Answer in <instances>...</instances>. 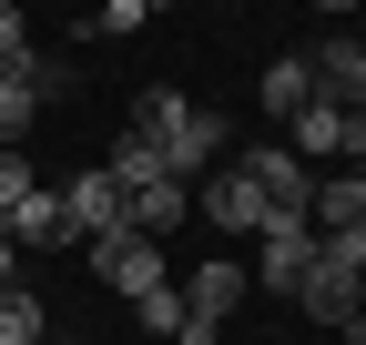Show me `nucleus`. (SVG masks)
<instances>
[{"label": "nucleus", "mask_w": 366, "mask_h": 345, "mask_svg": "<svg viewBox=\"0 0 366 345\" xmlns=\"http://www.w3.org/2000/svg\"><path fill=\"white\" fill-rule=\"evenodd\" d=\"M173 294H183V315H194V325H234V315L254 305V284H244V264H234V254H204V264L183 274Z\"/></svg>", "instance_id": "nucleus-5"}, {"label": "nucleus", "mask_w": 366, "mask_h": 345, "mask_svg": "<svg viewBox=\"0 0 366 345\" xmlns=\"http://www.w3.org/2000/svg\"><path fill=\"white\" fill-rule=\"evenodd\" d=\"M305 224H315V234H366V172H315Z\"/></svg>", "instance_id": "nucleus-9"}, {"label": "nucleus", "mask_w": 366, "mask_h": 345, "mask_svg": "<svg viewBox=\"0 0 366 345\" xmlns=\"http://www.w3.org/2000/svg\"><path fill=\"white\" fill-rule=\"evenodd\" d=\"M51 203H61V224H71V244H102V234H122V183H112L102 163H81L71 183L51 193Z\"/></svg>", "instance_id": "nucleus-6"}, {"label": "nucleus", "mask_w": 366, "mask_h": 345, "mask_svg": "<svg viewBox=\"0 0 366 345\" xmlns=\"http://www.w3.org/2000/svg\"><path fill=\"white\" fill-rule=\"evenodd\" d=\"M224 163L244 172V193L264 203V224H305V193H315V172H305L285 143H274V133H264V143H234Z\"/></svg>", "instance_id": "nucleus-3"}, {"label": "nucleus", "mask_w": 366, "mask_h": 345, "mask_svg": "<svg viewBox=\"0 0 366 345\" xmlns=\"http://www.w3.org/2000/svg\"><path fill=\"white\" fill-rule=\"evenodd\" d=\"M305 71H315L326 102H356V92H366V41H356V31H326V41L305 51Z\"/></svg>", "instance_id": "nucleus-10"}, {"label": "nucleus", "mask_w": 366, "mask_h": 345, "mask_svg": "<svg viewBox=\"0 0 366 345\" xmlns=\"http://www.w3.org/2000/svg\"><path fill=\"white\" fill-rule=\"evenodd\" d=\"M102 172H112L122 193H143V183H183V172L163 163V143H153V133H132V122L112 133V153H102Z\"/></svg>", "instance_id": "nucleus-11"}, {"label": "nucleus", "mask_w": 366, "mask_h": 345, "mask_svg": "<svg viewBox=\"0 0 366 345\" xmlns=\"http://www.w3.org/2000/svg\"><path fill=\"white\" fill-rule=\"evenodd\" d=\"M81 254H92V284L122 294V305H143V294H163V284H173L163 244H143V234H102V244H81Z\"/></svg>", "instance_id": "nucleus-4"}, {"label": "nucleus", "mask_w": 366, "mask_h": 345, "mask_svg": "<svg viewBox=\"0 0 366 345\" xmlns=\"http://www.w3.org/2000/svg\"><path fill=\"white\" fill-rule=\"evenodd\" d=\"M41 335H51L41 294H31V284H11V294H0V345H41Z\"/></svg>", "instance_id": "nucleus-14"}, {"label": "nucleus", "mask_w": 366, "mask_h": 345, "mask_svg": "<svg viewBox=\"0 0 366 345\" xmlns=\"http://www.w3.org/2000/svg\"><path fill=\"white\" fill-rule=\"evenodd\" d=\"M336 345H366V325H346V335H336Z\"/></svg>", "instance_id": "nucleus-20"}, {"label": "nucleus", "mask_w": 366, "mask_h": 345, "mask_svg": "<svg viewBox=\"0 0 366 345\" xmlns=\"http://www.w3.org/2000/svg\"><path fill=\"white\" fill-rule=\"evenodd\" d=\"M132 325H143V345H173V335H183V294H173V284L143 294V305H132Z\"/></svg>", "instance_id": "nucleus-15"}, {"label": "nucleus", "mask_w": 366, "mask_h": 345, "mask_svg": "<svg viewBox=\"0 0 366 345\" xmlns=\"http://www.w3.org/2000/svg\"><path fill=\"white\" fill-rule=\"evenodd\" d=\"M274 143H285L305 172H315V163H326V172H356V153H366V112H356V102H326V92H315V102H305V112H295Z\"/></svg>", "instance_id": "nucleus-2"}, {"label": "nucleus", "mask_w": 366, "mask_h": 345, "mask_svg": "<svg viewBox=\"0 0 366 345\" xmlns=\"http://www.w3.org/2000/svg\"><path fill=\"white\" fill-rule=\"evenodd\" d=\"M11 284H21V244L0 234V294H11Z\"/></svg>", "instance_id": "nucleus-19"}, {"label": "nucleus", "mask_w": 366, "mask_h": 345, "mask_svg": "<svg viewBox=\"0 0 366 345\" xmlns=\"http://www.w3.org/2000/svg\"><path fill=\"white\" fill-rule=\"evenodd\" d=\"M153 21V0H112V11L102 21H81V41H132V31H143Z\"/></svg>", "instance_id": "nucleus-18"}, {"label": "nucleus", "mask_w": 366, "mask_h": 345, "mask_svg": "<svg viewBox=\"0 0 366 345\" xmlns=\"http://www.w3.org/2000/svg\"><path fill=\"white\" fill-rule=\"evenodd\" d=\"M315 102V71H305V51H285V61H264V122L285 133V122Z\"/></svg>", "instance_id": "nucleus-12"}, {"label": "nucleus", "mask_w": 366, "mask_h": 345, "mask_svg": "<svg viewBox=\"0 0 366 345\" xmlns=\"http://www.w3.org/2000/svg\"><path fill=\"white\" fill-rule=\"evenodd\" d=\"M41 193V172H31V153H0V224H11V213Z\"/></svg>", "instance_id": "nucleus-17"}, {"label": "nucleus", "mask_w": 366, "mask_h": 345, "mask_svg": "<svg viewBox=\"0 0 366 345\" xmlns=\"http://www.w3.org/2000/svg\"><path fill=\"white\" fill-rule=\"evenodd\" d=\"M305 264H315V224H264V264H244V284H254V294H285V305H295Z\"/></svg>", "instance_id": "nucleus-7"}, {"label": "nucleus", "mask_w": 366, "mask_h": 345, "mask_svg": "<svg viewBox=\"0 0 366 345\" xmlns=\"http://www.w3.org/2000/svg\"><path fill=\"white\" fill-rule=\"evenodd\" d=\"M132 133H153L163 143V163L183 172V183H204V172L234 153V133H224V112H204V102H183L173 81H153L143 102H132Z\"/></svg>", "instance_id": "nucleus-1"}, {"label": "nucleus", "mask_w": 366, "mask_h": 345, "mask_svg": "<svg viewBox=\"0 0 366 345\" xmlns=\"http://www.w3.org/2000/svg\"><path fill=\"white\" fill-rule=\"evenodd\" d=\"M194 213H204L214 234H264V203L244 193V172H234V163H214L204 183H194Z\"/></svg>", "instance_id": "nucleus-8"}, {"label": "nucleus", "mask_w": 366, "mask_h": 345, "mask_svg": "<svg viewBox=\"0 0 366 345\" xmlns=\"http://www.w3.org/2000/svg\"><path fill=\"white\" fill-rule=\"evenodd\" d=\"M31 51H41V41L21 21V0H0V71H31Z\"/></svg>", "instance_id": "nucleus-16"}, {"label": "nucleus", "mask_w": 366, "mask_h": 345, "mask_svg": "<svg viewBox=\"0 0 366 345\" xmlns=\"http://www.w3.org/2000/svg\"><path fill=\"white\" fill-rule=\"evenodd\" d=\"M41 345H71V335H41Z\"/></svg>", "instance_id": "nucleus-21"}, {"label": "nucleus", "mask_w": 366, "mask_h": 345, "mask_svg": "<svg viewBox=\"0 0 366 345\" xmlns=\"http://www.w3.org/2000/svg\"><path fill=\"white\" fill-rule=\"evenodd\" d=\"M41 122V92H31V71H0V153H21V133Z\"/></svg>", "instance_id": "nucleus-13"}]
</instances>
